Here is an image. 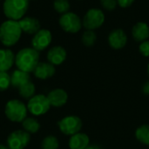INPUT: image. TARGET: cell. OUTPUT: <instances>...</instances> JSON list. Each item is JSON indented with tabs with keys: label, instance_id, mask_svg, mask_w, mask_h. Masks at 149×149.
I'll use <instances>...</instances> for the list:
<instances>
[{
	"label": "cell",
	"instance_id": "cell-1",
	"mask_svg": "<svg viewBox=\"0 0 149 149\" xmlns=\"http://www.w3.org/2000/svg\"><path fill=\"white\" fill-rule=\"evenodd\" d=\"M22 34L18 21L8 19L0 24V42L6 48L14 46L21 38Z\"/></svg>",
	"mask_w": 149,
	"mask_h": 149
},
{
	"label": "cell",
	"instance_id": "cell-2",
	"mask_svg": "<svg viewBox=\"0 0 149 149\" xmlns=\"http://www.w3.org/2000/svg\"><path fill=\"white\" fill-rule=\"evenodd\" d=\"M39 57V52L34 48L24 47L15 54V65L17 69L31 73L40 62Z\"/></svg>",
	"mask_w": 149,
	"mask_h": 149
},
{
	"label": "cell",
	"instance_id": "cell-3",
	"mask_svg": "<svg viewBox=\"0 0 149 149\" xmlns=\"http://www.w3.org/2000/svg\"><path fill=\"white\" fill-rule=\"evenodd\" d=\"M29 9L28 0H3V15L10 20L19 21L23 18Z\"/></svg>",
	"mask_w": 149,
	"mask_h": 149
},
{
	"label": "cell",
	"instance_id": "cell-4",
	"mask_svg": "<svg viewBox=\"0 0 149 149\" xmlns=\"http://www.w3.org/2000/svg\"><path fill=\"white\" fill-rule=\"evenodd\" d=\"M27 106L20 100L13 99L9 100L4 107V114L11 122L22 123L27 117Z\"/></svg>",
	"mask_w": 149,
	"mask_h": 149
},
{
	"label": "cell",
	"instance_id": "cell-5",
	"mask_svg": "<svg viewBox=\"0 0 149 149\" xmlns=\"http://www.w3.org/2000/svg\"><path fill=\"white\" fill-rule=\"evenodd\" d=\"M27 109L33 116H42L45 114L51 108L48 98L45 94H35L27 102Z\"/></svg>",
	"mask_w": 149,
	"mask_h": 149
},
{
	"label": "cell",
	"instance_id": "cell-6",
	"mask_svg": "<svg viewBox=\"0 0 149 149\" xmlns=\"http://www.w3.org/2000/svg\"><path fill=\"white\" fill-rule=\"evenodd\" d=\"M58 127L63 134L66 136H72L81 131L83 121L77 115H68L58 120Z\"/></svg>",
	"mask_w": 149,
	"mask_h": 149
},
{
	"label": "cell",
	"instance_id": "cell-7",
	"mask_svg": "<svg viewBox=\"0 0 149 149\" xmlns=\"http://www.w3.org/2000/svg\"><path fill=\"white\" fill-rule=\"evenodd\" d=\"M105 22L104 12L97 8H92L86 11L83 19L82 25L86 30L94 31L102 26Z\"/></svg>",
	"mask_w": 149,
	"mask_h": 149
},
{
	"label": "cell",
	"instance_id": "cell-8",
	"mask_svg": "<svg viewBox=\"0 0 149 149\" xmlns=\"http://www.w3.org/2000/svg\"><path fill=\"white\" fill-rule=\"evenodd\" d=\"M61 29L67 33H77L82 28V20L74 12L68 11L60 16L58 20Z\"/></svg>",
	"mask_w": 149,
	"mask_h": 149
},
{
	"label": "cell",
	"instance_id": "cell-9",
	"mask_svg": "<svg viewBox=\"0 0 149 149\" xmlns=\"http://www.w3.org/2000/svg\"><path fill=\"white\" fill-rule=\"evenodd\" d=\"M31 141V134L24 130L11 132L7 137V146L10 149H24Z\"/></svg>",
	"mask_w": 149,
	"mask_h": 149
},
{
	"label": "cell",
	"instance_id": "cell-10",
	"mask_svg": "<svg viewBox=\"0 0 149 149\" xmlns=\"http://www.w3.org/2000/svg\"><path fill=\"white\" fill-rule=\"evenodd\" d=\"M52 40V32L47 29H40L31 38V47L38 52L45 51Z\"/></svg>",
	"mask_w": 149,
	"mask_h": 149
},
{
	"label": "cell",
	"instance_id": "cell-11",
	"mask_svg": "<svg viewBox=\"0 0 149 149\" xmlns=\"http://www.w3.org/2000/svg\"><path fill=\"white\" fill-rule=\"evenodd\" d=\"M107 41L111 48L114 50H120L126 46L127 43V36L123 30L115 29L109 33Z\"/></svg>",
	"mask_w": 149,
	"mask_h": 149
},
{
	"label": "cell",
	"instance_id": "cell-12",
	"mask_svg": "<svg viewBox=\"0 0 149 149\" xmlns=\"http://www.w3.org/2000/svg\"><path fill=\"white\" fill-rule=\"evenodd\" d=\"M67 57V52L65 49L61 45H55L50 48L46 54V58L49 63L53 65H62Z\"/></svg>",
	"mask_w": 149,
	"mask_h": 149
},
{
	"label": "cell",
	"instance_id": "cell-13",
	"mask_svg": "<svg viewBox=\"0 0 149 149\" xmlns=\"http://www.w3.org/2000/svg\"><path fill=\"white\" fill-rule=\"evenodd\" d=\"M46 96L51 104V107L57 108L64 107L68 101V93L62 88H55L50 91Z\"/></svg>",
	"mask_w": 149,
	"mask_h": 149
},
{
	"label": "cell",
	"instance_id": "cell-14",
	"mask_svg": "<svg viewBox=\"0 0 149 149\" xmlns=\"http://www.w3.org/2000/svg\"><path fill=\"white\" fill-rule=\"evenodd\" d=\"M56 72L55 65H52L51 63L47 62H39L36 66L35 70L33 71L34 76L41 80L48 79L54 76Z\"/></svg>",
	"mask_w": 149,
	"mask_h": 149
},
{
	"label": "cell",
	"instance_id": "cell-15",
	"mask_svg": "<svg viewBox=\"0 0 149 149\" xmlns=\"http://www.w3.org/2000/svg\"><path fill=\"white\" fill-rule=\"evenodd\" d=\"M22 31L29 35H34L41 29L40 22L38 18L32 17H24L18 21Z\"/></svg>",
	"mask_w": 149,
	"mask_h": 149
},
{
	"label": "cell",
	"instance_id": "cell-16",
	"mask_svg": "<svg viewBox=\"0 0 149 149\" xmlns=\"http://www.w3.org/2000/svg\"><path fill=\"white\" fill-rule=\"evenodd\" d=\"M15 64V54L9 48L0 49V72H8Z\"/></svg>",
	"mask_w": 149,
	"mask_h": 149
},
{
	"label": "cell",
	"instance_id": "cell-17",
	"mask_svg": "<svg viewBox=\"0 0 149 149\" xmlns=\"http://www.w3.org/2000/svg\"><path fill=\"white\" fill-rule=\"evenodd\" d=\"M90 144L89 136L82 132L70 136L68 146L70 149H86Z\"/></svg>",
	"mask_w": 149,
	"mask_h": 149
},
{
	"label": "cell",
	"instance_id": "cell-18",
	"mask_svg": "<svg viewBox=\"0 0 149 149\" xmlns=\"http://www.w3.org/2000/svg\"><path fill=\"white\" fill-rule=\"evenodd\" d=\"M132 36L136 42L141 43L149 38V26L145 22H138L132 29Z\"/></svg>",
	"mask_w": 149,
	"mask_h": 149
},
{
	"label": "cell",
	"instance_id": "cell-19",
	"mask_svg": "<svg viewBox=\"0 0 149 149\" xmlns=\"http://www.w3.org/2000/svg\"><path fill=\"white\" fill-rule=\"evenodd\" d=\"M29 81H31V76L30 73L26 72L17 69L10 74V84L14 88L18 89L20 86Z\"/></svg>",
	"mask_w": 149,
	"mask_h": 149
},
{
	"label": "cell",
	"instance_id": "cell-20",
	"mask_svg": "<svg viewBox=\"0 0 149 149\" xmlns=\"http://www.w3.org/2000/svg\"><path fill=\"white\" fill-rule=\"evenodd\" d=\"M134 135L140 143L149 147V124H144L138 127L135 130Z\"/></svg>",
	"mask_w": 149,
	"mask_h": 149
},
{
	"label": "cell",
	"instance_id": "cell-21",
	"mask_svg": "<svg viewBox=\"0 0 149 149\" xmlns=\"http://www.w3.org/2000/svg\"><path fill=\"white\" fill-rule=\"evenodd\" d=\"M22 127L25 132L31 134L38 133L41 126L37 119L33 117H26L22 122Z\"/></svg>",
	"mask_w": 149,
	"mask_h": 149
},
{
	"label": "cell",
	"instance_id": "cell-22",
	"mask_svg": "<svg viewBox=\"0 0 149 149\" xmlns=\"http://www.w3.org/2000/svg\"><path fill=\"white\" fill-rule=\"evenodd\" d=\"M17 90H18V94L21 98L24 100H30L31 97L35 95L36 86L31 81H29L24 85H23L22 86H20Z\"/></svg>",
	"mask_w": 149,
	"mask_h": 149
},
{
	"label": "cell",
	"instance_id": "cell-23",
	"mask_svg": "<svg viewBox=\"0 0 149 149\" xmlns=\"http://www.w3.org/2000/svg\"><path fill=\"white\" fill-rule=\"evenodd\" d=\"M59 141L54 135L45 136L41 142V149H58Z\"/></svg>",
	"mask_w": 149,
	"mask_h": 149
},
{
	"label": "cell",
	"instance_id": "cell-24",
	"mask_svg": "<svg viewBox=\"0 0 149 149\" xmlns=\"http://www.w3.org/2000/svg\"><path fill=\"white\" fill-rule=\"evenodd\" d=\"M81 41H82V43H83V45L85 46H87V47L93 46L97 41L96 33L94 32V31L86 30L82 35Z\"/></svg>",
	"mask_w": 149,
	"mask_h": 149
},
{
	"label": "cell",
	"instance_id": "cell-25",
	"mask_svg": "<svg viewBox=\"0 0 149 149\" xmlns=\"http://www.w3.org/2000/svg\"><path fill=\"white\" fill-rule=\"evenodd\" d=\"M70 2L69 0H54L53 1V8L54 10L63 15L69 11L70 10Z\"/></svg>",
	"mask_w": 149,
	"mask_h": 149
},
{
	"label": "cell",
	"instance_id": "cell-26",
	"mask_svg": "<svg viewBox=\"0 0 149 149\" xmlns=\"http://www.w3.org/2000/svg\"><path fill=\"white\" fill-rule=\"evenodd\" d=\"M10 86V75L7 72H0V92L6 91Z\"/></svg>",
	"mask_w": 149,
	"mask_h": 149
},
{
	"label": "cell",
	"instance_id": "cell-27",
	"mask_svg": "<svg viewBox=\"0 0 149 149\" xmlns=\"http://www.w3.org/2000/svg\"><path fill=\"white\" fill-rule=\"evenodd\" d=\"M100 4L105 10L112 11L115 10L118 5V3L117 0H100Z\"/></svg>",
	"mask_w": 149,
	"mask_h": 149
},
{
	"label": "cell",
	"instance_id": "cell-28",
	"mask_svg": "<svg viewBox=\"0 0 149 149\" xmlns=\"http://www.w3.org/2000/svg\"><path fill=\"white\" fill-rule=\"evenodd\" d=\"M139 51L141 54L144 57H149V40L143 41L139 45Z\"/></svg>",
	"mask_w": 149,
	"mask_h": 149
},
{
	"label": "cell",
	"instance_id": "cell-29",
	"mask_svg": "<svg viewBox=\"0 0 149 149\" xmlns=\"http://www.w3.org/2000/svg\"><path fill=\"white\" fill-rule=\"evenodd\" d=\"M135 0H117L118 5L121 8H128L130 7Z\"/></svg>",
	"mask_w": 149,
	"mask_h": 149
},
{
	"label": "cell",
	"instance_id": "cell-30",
	"mask_svg": "<svg viewBox=\"0 0 149 149\" xmlns=\"http://www.w3.org/2000/svg\"><path fill=\"white\" fill-rule=\"evenodd\" d=\"M141 91H142V93L144 95L149 96V80L143 84L142 88H141Z\"/></svg>",
	"mask_w": 149,
	"mask_h": 149
},
{
	"label": "cell",
	"instance_id": "cell-31",
	"mask_svg": "<svg viewBox=\"0 0 149 149\" xmlns=\"http://www.w3.org/2000/svg\"><path fill=\"white\" fill-rule=\"evenodd\" d=\"M86 149H102L101 148V147L100 146V145H98V144H89L88 145V147L86 148Z\"/></svg>",
	"mask_w": 149,
	"mask_h": 149
},
{
	"label": "cell",
	"instance_id": "cell-32",
	"mask_svg": "<svg viewBox=\"0 0 149 149\" xmlns=\"http://www.w3.org/2000/svg\"><path fill=\"white\" fill-rule=\"evenodd\" d=\"M0 149H10L8 148L7 145H3V144H0Z\"/></svg>",
	"mask_w": 149,
	"mask_h": 149
},
{
	"label": "cell",
	"instance_id": "cell-33",
	"mask_svg": "<svg viewBox=\"0 0 149 149\" xmlns=\"http://www.w3.org/2000/svg\"><path fill=\"white\" fill-rule=\"evenodd\" d=\"M147 72H148V78H149V62H148V68H147Z\"/></svg>",
	"mask_w": 149,
	"mask_h": 149
},
{
	"label": "cell",
	"instance_id": "cell-34",
	"mask_svg": "<svg viewBox=\"0 0 149 149\" xmlns=\"http://www.w3.org/2000/svg\"><path fill=\"white\" fill-rule=\"evenodd\" d=\"M28 1L30 2V1H35V0H28Z\"/></svg>",
	"mask_w": 149,
	"mask_h": 149
},
{
	"label": "cell",
	"instance_id": "cell-35",
	"mask_svg": "<svg viewBox=\"0 0 149 149\" xmlns=\"http://www.w3.org/2000/svg\"><path fill=\"white\" fill-rule=\"evenodd\" d=\"M0 1H1V0H0Z\"/></svg>",
	"mask_w": 149,
	"mask_h": 149
}]
</instances>
